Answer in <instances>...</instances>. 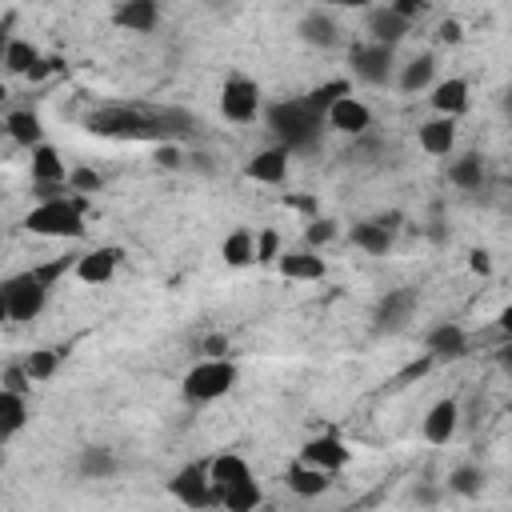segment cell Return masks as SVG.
<instances>
[{
  "instance_id": "obj_40",
  "label": "cell",
  "mask_w": 512,
  "mask_h": 512,
  "mask_svg": "<svg viewBox=\"0 0 512 512\" xmlns=\"http://www.w3.org/2000/svg\"><path fill=\"white\" fill-rule=\"evenodd\" d=\"M156 168H164V172L184 168V152H180V144H156Z\"/></svg>"
},
{
  "instance_id": "obj_27",
  "label": "cell",
  "mask_w": 512,
  "mask_h": 512,
  "mask_svg": "<svg viewBox=\"0 0 512 512\" xmlns=\"http://www.w3.org/2000/svg\"><path fill=\"white\" fill-rule=\"evenodd\" d=\"M284 480H288V488H292L296 496H304V500H312V496H324V492L332 488V476H328V472H320V468H308V464H300V460H292V464H288Z\"/></svg>"
},
{
  "instance_id": "obj_16",
  "label": "cell",
  "mask_w": 512,
  "mask_h": 512,
  "mask_svg": "<svg viewBox=\"0 0 512 512\" xmlns=\"http://www.w3.org/2000/svg\"><path fill=\"white\" fill-rule=\"evenodd\" d=\"M208 480H212V504H216L228 488L252 480V468H248V460L240 452H220V456L208 460Z\"/></svg>"
},
{
  "instance_id": "obj_47",
  "label": "cell",
  "mask_w": 512,
  "mask_h": 512,
  "mask_svg": "<svg viewBox=\"0 0 512 512\" xmlns=\"http://www.w3.org/2000/svg\"><path fill=\"white\" fill-rule=\"evenodd\" d=\"M0 324H8V304H4V292H0Z\"/></svg>"
},
{
  "instance_id": "obj_15",
  "label": "cell",
  "mask_w": 512,
  "mask_h": 512,
  "mask_svg": "<svg viewBox=\"0 0 512 512\" xmlns=\"http://www.w3.org/2000/svg\"><path fill=\"white\" fill-rule=\"evenodd\" d=\"M456 428H460V404H456L452 396L436 400V404L424 412V420H420L424 440H428V444H436V448H444V444L456 436Z\"/></svg>"
},
{
  "instance_id": "obj_3",
  "label": "cell",
  "mask_w": 512,
  "mask_h": 512,
  "mask_svg": "<svg viewBox=\"0 0 512 512\" xmlns=\"http://www.w3.org/2000/svg\"><path fill=\"white\" fill-rule=\"evenodd\" d=\"M264 124L268 132L276 136V148H284L288 156H300V152H316L320 136H324V116L304 100H276L264 108Z\"/></svg>"
},
{
  "instance_id": "obj_29",
  "label": "cell",
  "mask_w": 512,
  "mask_h": 512,
  "mask_svg": "<svg viewBox=\"0 0 512 512\" xmlns=\"http://www.w3.org/2000/svg\"><path fill=\"white\" fill-rule=\"evenodd\" d=\"M28 424V396H16L0 388V440H12Z\"/></svg>"
},
{
  "instance_id": "obj_20",
  "label": "cell",
  "mask_w": 512,
  "mask_h": 512,
  "mask_svg": "<svg viewBox=\"0 0 512 512\" xmlns=\"http://www.w3.org/2000/svg\"><path fill=\"white\" fill-rule=\"evenodd\" d=\"M288 152L284 148H276V144H268V148H260L248 164H244V176L248 180H256V184H284L288 180Z\"/></svg>"
},
{
  "instance_id": "obj_19",
  "label": "cell",
  "mask_w": 512,
  "mask_h": 512,
  "mask_svg": "<svg viewBox=\"0 0 512 512\" xmlns=\"http://www.w3.org/2000/svg\"><path fill=\"white\" fill-rule=\"evenodd\" d=\"M276 268H280V276H284V280H304V284H312V280H324V276H328V260H324L320 252H312V248L280 252Z\"/></svg>"
},
{
  "instance_id": "obj_1",
  "label": "cell",
  "mask_w": 512,
  "mask_h": 512,
  "mask_svg": "<svg viewBox=\"0 0 512 512\" xmlns=\"http://www.w3.org/2000/svg\"><path fill=\"white\" fill-rule=\"evenodd\" d=\"M172 124H188L184 112H140L128 104H108L100 112L88 116V132L104 136V140H156V144H172L176 128Z\"/></svg>"
},
{
  "instance_id": "obj_2",
  "label": "cell",
  "mask_w": 512,
  "mask_h": 512,
  "mask_svg": "<svg viewBox=\"0 0 512 512\" xmlns=\"http://www.w3.org/2000/svg\"><path fill=\"white\" fill-rule=\"evenodd\" d=\"M76 264V256H60V260H48V264H36L28 272H16L0 284L4 292V304H8V320H36L56 288L60 276H68Z\"/></svg>"
},
{
  "instance_id": "obj_11",
  "label": "cell",
  "mask_w": 512,
  "mask_h": 512,
  "mask_svg": "<svg viewBox=\"0 0 512 512\" xmlns=\"http://www.w3.org/2000/svg\"><path fill=\"white\" fill-rule=\"evenodd\" d=\"M120 260H124L120 244H100V248H88V252H80V256H76L72 276H76L80 284H108V280L116 276Z\"/></svg>"
},
{
  "instance_id": "obj_6",
  "label": "cell",
  "mask_w": 512,
  "mask_h": 512,
  "mask_svg": "<svg viewBox=\"0 0 512 512\" xmlns=\"http://www.w3.org/2000/svg\"><path fill=\"white\" fill-rule=\"evenodd\" d=\"M264 112V96H260V84L232 72L220 88V116L232 120V124H252L256 116Z\"/></svg>"
},
{
  "instance_id": "obj_31",
  "label": "cell",
  "mask_w": 512,
  "mask_h": 512,
  "mask_svg": "<svg viewBox=\"0 0 512 512\" xmlns=\"http://www.w3.org/2000/svg\"><path fill=\"white\" fill-rule=\"evenodd\" d=\"M224 512H256L260 504H264V488H260V480L252 476V480H244V484H236V488H228L220 500H216Z\"/></svg>"
},
{
  "instance_id": "obj_36",
  "label": "cell",
  "mask_w": 512,
  "mask_h": 512,
  "mask_svg": "<svg viewBox=\"0 0 512 512\" xmlns=\"http://www.w3.org/2000/svg\"><path fill=\"white\" fill-rule=\"evenodd\" d=\"M280 260V232L276 228H260L252 236V264H276Z\"/></svg>"
},
{
  "instance_id": "obj_22",
  "label": "cell",
  "mask_w": 512,
  "mask_h": 512,
  "mask_svg": "<svg viewBox=\"0 0 512 512\" xmlns=\"http://www.w3.org/2000/svg\"><path fill=\"white\" fill-rule=\"evenodd\" d=\"M416 144L428 152V156H452L456 152V120L448 116H432L416 128Z\"/></svg>"
},
{
  "instance_id": "obj_41",
  "label": "cell",
  "mask_w": 512,
  "mask_h": 512,
  "mask_svg": "<svg viewBox=\"0 0 512 512\" xmlns=\"http://www.w3.org/2000/svg\"><path fill=\"white\" fill-rule=\"evenodd\" d=\"M200 352H204V360H224V356H228V336H224V332L204 336V340H200Z\"/></svg>"
},
{
  "instance_id": "obj_33",
  "label": "cell",
  "mask_w": 512,
  "mask_h": 512,
  "mask_svg": "<svg viewBox=\"0 0 512 512\" xmlns=\"http://www.w3.org/2000/svg\"><path fill=\"white\" fill-rule=\"evenodd\" d=\"M484 484H488V476H484L480 464H456V468L448 472V492H456V496H464V500H476V496L484 492Z\"/></svg>"
},
{
  "instance_id": "obj_8",
  "label": "cell",
  "mask_w": 512,
  "mask_h": 512,
  "mask_svg": "<svg viewBox=\"0 0 512 512\" xmlns=\"http://www.w3.org/2000/svg\"><path fill=\"white\" fill-rule=\"evenodd\" d=\"M168 496L192 512H204L212 508V480H208V460H192L184 468L172 472L168 480Z\"/></svg>"
},
{
  "instance_id": "obj_26",
  "label": "cell",
  "mask_w": 512,
  "mask_h": 512,
  "mask_svg": "<svg viewBox=\"0 0 512 512\" xmlns=\"http://www.w3.org/2000/svg\"><path fill=\"white\" fill-rule=\"evenodd\" d=\"M4 132L12 136V144H20V148H36V144H44V128H40V116L32 112V108H12L8 116H4Z\"/></svg>"
},
{
  "instance_id": "obj_45",
  "label": "cell",
  "mask_w": 512,
  "mask_h": 512,
  "mask_svg": "<svg viewBox=\"0 0 512 512\" xmlns=\"http://www.w3.org/2000/svg\"><path fill=\"white\" fill-rule=\"evenodd\" d=\"M468 268H472V272H480V276H488V272H492V252L472 248V252H468Z\"/></svg>"
},
{
  "instance_id": "obj_12",
  "label": "cell",
  "mask_w": 512,
  "mask_h": 512,
  "mask_svg": "<svg viewBox=\"0 0 512 512\" xmlns=\"http://www.w3.org/2000/svg\"><path fill=\"white\" fill-rule=\"evenodd\" d=\"M424 356L432 364H452V360H464L468 356V332L452 320L436 324L428 336H424Z\"/></svg>"
},
{
  "instance_id": "obj_5",
  "label": "cell",
  "mask_w": 512,
  "mask_h": 512,
  "mask_svg": "<svg viewBox=\"0 0 512 512\" xmlns=\"http://www.w3.org/2000/svg\"><path fill=\"white\" fill-rule=\"evenodd\" d=\"M236 380H240V368H236L232 356H224V360H196L184 372L180 392H184L188 404H212V400L228 396L236 388Z\"/></svg>"
},
{
  "instance_id": "obj_14",
  "label": "cell",
  "mask_w": 512,
  "mask_h": 512,
  "mask_svg": "<svg viewBox=\"0 0 512 512\" xmlns=\"http://www.w3.org/2000/svg\"><path fill=\"white\" fill-rule=\"evenodd\" d=\"M396 212L392 216H372V220H360V224H352V244L360 248V252H368V256H384V252H392V244H396Z\"/></svg>"
},
{
  "instance_id": "obj_42",
  "label": "cell",
  "mask_w": 512,
  "mask_h": 512,
  "mask_svg": "<svg viewBox=\"0 0 512 512\" xmlns=\"http://www.w3.org/2000/svg\"><path fill=\"white\" fill-rule=\"evenodd\" d=\"M388 8H392L400 20H408V24H412V20H420V16L428 12V4H424V0H392Z\"/></svg>"
},
{
  "instance_id": "obj_32",
  "label": "cell",
  "mask_w": 512,
  "mask_h": 512,
  "mask_svg": "<svg viewBox=\"0 0 512 512\" xmlns=\"http://www.w3.org/2000/svg\"><path fill=\"white\" fill-rule=\"evenodd\" d=\"M252 228H232L224 240H220V256L228 268H248L252 264Z\"/></svg>"
},
{
  "instance_id": "obj_49",
  "label": "cell",
  "mask_w": 512,
  "mask_h": 512,
  "mask_svg": "<svg viewBox=\"0 0 512 512\" xmlns=\"http://www.w3.org/2000/svg\"><path fill=\"white\" fill-rule=\"evenodd\" d=\"M4 96H8V88H4V84H0V100H4Z\"/></svg>"
},
{
  "instance_id": "obj_28",
  "label": "cell",
  "mask_w": 512,
  "mask_h": 512,
  "mask_svg": "<svg viewBox=\"0 0 512 512\" xmlns=\"http://www.w3.org/2000/svg\"><path fill=\"white\" fill-rule=\"evenodd\" d=\"M36 60H40V48H36L32 40L8 36V48H4V56H0V64H4L8 76H28V72L36 68Z\"/></svg>"
},
{
  "instance_id": "obj_43",
  "label": "cell",
  "mask_w": 512,
  "mask_h": 512,
  "mask_svg": "<svg viewBox=\"0 0 512 512\" xmlns=\"http://www.w3.org/2000/svg\"><path fill=\"white\" fill-rule=\"evenodd\" d=\"M436 36H440L444 44H460V40H464V24H460L456 16H448V20H440V28H436Z\"/></svg>"
},
{
  "instance_id": "obj_7",
  "label": "cell",
  "mask_w": 512,
  "mask_h": 512,
  "mask_svg": "<svg viewBox=\"0 0 512 512\" xmlns=\"http://www.w3.org/2000/svg\"><path fill=\"white\" fill-rule=\"evenodd\" d=\"M348 60H352V76L364 80V84H372V88H384L396 76V48L360 40V44L348 48Z\"/></svg>"
},
{
  "instance_id": "obj_38",
  "label": "cell",
  "mask_w": 512,
  "mask_h": 512,
  "mask_svg": "<svg viewBox=\"0 0 512 512\" xmlns=\"http://www.w3.org/2000/svg\"><path fill=\"white\" fill-rule=\"evenodd\" d=\"M348 92H352V88H348V80H328V84L312 88L304 100H308V104H312V108L324 116V112H328V104H332V100H340V96H348Z\"/></svg>"
},
{
  "instance_id": "obj_9",
  "label": "cell",
  "mask_w": 512,
  "mask_h": 512,
  "mask_svg": "<svg viewBox=\"0 0 512 512\" xmlns=\"http://www.w3.org/2000/svg\"><path fill=\"white\" fill-rule=\"evenodd\" d=\"M416 304H420L416 288H388V292L376 300V308H372V328H376L380 336H392V332L408 328Z\"/></svg>"
},
{
  "instance_id": "obj_30",
  "label": "cell",
  "mask_w": 512,
  "mask_h": 512,
  "mask_svg": "<svg viewBox=\"0 0 512 512\" xmlns=\"http://www.w3.org/2000/svg\"><path fill=\"white\" fill-rule=\"evenodd\" d=\"M448 180H452L460 192H480V184H484V160H480V152L456 156V160L448 164Z\"/></svg>"
},
{
  "instance_id": "obj_44",
  "label": "cell",
  "mask_w": 512,
  "mask_h": 512,
  "mask_svg": "<svg viewBox=\"0 0 512 512\" xmlns=\"http://www.w3.org/2000/svg\"><path fill=\"white\" fill-rule=\"evenodd\" d=\"M412 500H416V508H436L440 488H432V484H416V488H412Z\"/></svg>"
},
{
  "instance_id": "obj_21",
  "label": "cell",
  "mask_w": 512,
  "mask_h": 512,
  "mask_svg": "<svg viewBox=\"0 0 512 512\" xmlns=\"http://www.w3.org/2000/svg\"><path fill=\"white\" fill-rule=\"evenodd\" d=\"M392 80H396V88H400L404 96H416V92L432 88V84H436V56H432V52H416L412 60L400 64V72H396Z\"/></svg>"
},
{
  "instance_id": "obj_35",
  "label": "cell",
  "mask_w": 512,
  "mask_h": 512,
  "mask_svg": "<svg viewBox=\"0 0 512 512\" xmlns=\"http://www.w3.org/2000/svg\"><path fill=\"white\" fill-rule=\"evenodd\" d=\"M64 188H68L72 196H84V200H88L92 192H100V188H104V176H100L96 168H84V164H80V168H68Z\"/></svg>"
},
{
  "instance_id": "obj_13",
  "label": "cell",
  "mask_w": 512,
  "mask_h": 512,
  "mask_svg": "<svg viewBox=\"0 0 512 512\" xmlns=\"http://www.w3.org/2000/svg\"><path fill=\"white\" fill-rule=\"evenodd\" d=\"M348 456H352V448H348L340 436H332V432L312 436V440L300 448V464L320 468V472H328V476H336V472L348 464Z\"/></svg>"
},
{
  "instance_id": "obj_37",
  "label": "cell",
  "mask_w": 512,
  "mask_h": 512,
  "mask_svg": "<svg viewBox=\"0 0 512 512\" xmlns=\"http://www.w3.org/2000/svg\"><path fill=\"white\" fill-rule=\"evenodd\" d=\"M332 240H336V220H332V216H312L308 228H304V248L320 252V248L332 244Z\"/></svg>"
},
{
  "instance_id": "obj_25",
  "label": "cell",
  "mask_w": 512,
  "mask_h": 512,
  "mask_svg": "<svg viewBox=\"0 0 512 512\" xmlns=\"http://www.w3.org/2000/svg\"><path fill=\"white\" fill-rule=\"evenodd\" d=\"M112 20L124 32H152L160 24V4L156 0H124V4H116Z\"/></svg>"
},
{
  "instance_id": "obj_18",
  "label": "cell",
  "mask_w": 512,
  "mask_h": 512,
  "mask_svg": "<svg viewBox=\"0 0 512 512\" xmlns=\"http://www.w3.org/2000/svg\"><path fill=\"white\" fill-rule=\"evenodd\" d=\"M296 32H300V40L312 44V48H336V44H340V24H336V16H332L328 8H308V12L300 16Z\"/></svg>"
},
{
  "instance_id": "obj_4",
  "label": "cell",
  "mask_w": 512,
  "mask_h": 512,
  "mask_svg": "<svg viewBox=\"0 0 512 512\" xmlns=\"http://www.w3.org/2000/svg\"><path fill=\"white\" fill-rule=\"evenodd\" d=\"M84 216H88V200L84 196H52V200H36L28 212H24V228L32 236H44V240H80L84 236Z\"/></svg>"
},
{
  "instance_id": "obj_23",
  "label": "cell",
  "mask_w": 512,
  "mask_h": 512,
  "mask_svg": "<svg viewBox=\"0 0 512 512\" xmlns=\"http://www.w3.org/2000/svg\"><path fill=\"white\" fill-rule=\"evenodd\" d=\"M408 32H412V24H408V20H400L388 4H380V8H372V12H368V40H372V44L396 48Z\"/></svg>"
},
{
  "instance_id": "obj_50",
  "label": "cell",
  "mask_w": 512,
  "mask_h": 512,
  "mask_svg": "<svg viewBox=\"0 0 512 512\" xmlns=\"http://www.w3.org/2000/svg\"><path fill=\"white\" fill-rule=\"evenodd\" d=\"M336 512H360V508H336Z\"/></svg>"
},
{
  "instance_id": "obj_10",
  "label": "cell",
  "mask_w": 512,
  "mask_h": 512,
  "mask_svg": "<svg viewBox=\"0 0 512 512\" xmlns=\"http://www.w3.org/2000/svg\"><path fill=\"white\" fill-rule=\"evenodd\" d=\"M324 128H332V132H340V136H364V132L372 128V108H368L360 96L348 92V96H340V100L328 104Z\"/></svg>"
},
{
  "instance_id": "obj_34",
  "label": "cell",
  "mask_w": 512,
  "mask_h": 512,
  "mask_svg": "<svg viewBox=\"0 0 512 512\" xmlns=\"http://www.w3.org/2000/svg\"><path fill=\"white\" fill-rule=\"evenodd\" d=\"M20 368L28 372L32 384H44V380L56 376V368H60V352H56V348H32V352L20 360Z\"/></svg>"
},
{
  "instance_id": "obj_39",
  "label": "cell",
  "mask_w": 512,
  "mask_h": 512,
  "mask_svg": "<svg viewBox=\"0 0 512 512\" xmlns=\"http://www.w3.org/2000/svg\"><path fill=\"white\" fill-rule=\"evenodd\" d=\"M0 388H8V392H16V396H28V392H32V380H28V372H24L20 364H8V368L0 372Z\"/></svg>"
},
{
  "instance_id": "obj_48",
  "label": "cell",
  "mask_w": 512,
  "mask_h": 512,
  "mask_svg": "<svg viewBox=\"0 0 512 512\" xmlns=\"http://www.w3.org/2000/svg\"><path fill=\"white\" fill-rule=\"evenodd\" d=\"M4 48H8V32L0 28V56H4Z\"/></svg>"
},
{
  "instance_id": "obj_46",
  "label": "cell",
  "mask_w": 512,
  "mask_h": 512,
  "mask_svg": "<svg viewBox=\"0 0 512 512\" xmlns=\"http://www.w3.org/2000/svg\"><path fill=\"white\" fill-rule=\"evenodd\" d=\"M48 72H56V60H48V56H40V60H36V68L28 72V80H44Z\"/></svg>"
},
{
  "instance_id": "obj_24",
  "label": "cell",
  "mask_w": 512,
  "mask_h": 512,
  "mask_svg": "<svg viewBox=\"0 0 512 512\" xmlns=\"http://www.w3.org/2000/svg\"><path fill=\"white\" fill-rule=\"evenodd\" d=\"M76 472H80V480H112L120 472V456L108 444H88L76 456Z\"/></svg>"
},
{
  "instance_id": "obj_17",
  "label": "cell",
  "mask_w": 512,
  "mask_h": 512,
  "mask_svg": "<svg viewBox=\"0 0 512 512\" xmlns=\"http://www.w3.org/2000/svg\"><path fill=\"white\" fill-rule=\"evenodd\" d=\"M468 96H472V88H468L464 76H448V80H436V84L428 88L432 112H436V116H448V120H456L460 112H468Z\"/></svg>"
}]
</instances>
